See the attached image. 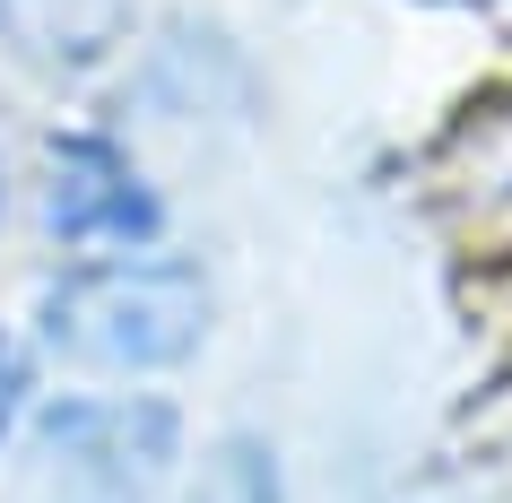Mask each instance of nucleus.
Masks as SVG:
<instances>
[{
    "label": "nucleus",
    "mask_w": 512,
    "mask_h": 503,
    "mask_svg": "<svg viewBox=\"0 0 512 503\" xmlns=\"http://www.w3.org/2000/svg\"><path fill=\"white\" fill-rule=\"evenodd\" d=\"M209 278L191 261H139V252H105L87 269H61L44 287V347L61 365L87 373H174L209 339Z\"/></svg>",
    "instance_id": "f257e3e1"
},
{
    "label": "nucleus",
    "mask_w": 512,
    "mask_h": 503,
    "mask_svg": "<svg viewBox=\"0 0 512 503\" xmlns=\"http://www.w3.org/2000/svg\"><path fill=\"white\" fill-rule=\"evenodd\" d=\"M183 417L165 399L70 391L18 451V503H165Z\"/></svg>",
    "instance_id": "f03ea898"
},
{
    "label": "nucleus",
    "mask_w": 512,
    "mask_h": 503,
    "mask_svg": "<svg viewBox=\"0 0 512 503\" xmlns=\"http://www.w3.org/2000/svg\"><path fill=\"white\" fill-rule=\"evenodd\" d=\"M44 226L70 252H148L165 235V191L105 131H61L44 165Z\"/></svg>",
    "instance_id": "7ed1b4c3"
},
{
    "label": "nucleus",
    "mask_w": 512,
    "mask_h": 503,
    "mask_svg": "<svg viewBox=\"0 0 512 503\" xmlns=\"http://www.w3.org/2000/svg\"><path fill=\"white\" fill-rule=\"evenodd\" d=\"M139 27V0H0V53L79 79L105 53H122V35Z\"/></svg>",
    "instance_id": "20e7f679"
},
{
    "label": "nucleus",
    "mask_w": 512,
    "mask_h": 503,
    "mask_svg": "<svg viewBox=\"0 0 512 503\" xmlns=\"http://www.w3.org/2000/svg\"><path fill=\"white\" fill-rule=\"evenodd\" d=\"M165 503H287V477H278V451L261 434H226L217 451L191 460V477Z\"/></svg>",
    "instance_id": "39448f33"
},
{
    "label": "nucleus",
    "mask_w": 512,
    "mask_h": 503,
    "mask_svg": "<svg viewBox=\"0 0 512 503\" xmlns=\"http://www.w3.org/2000/svg\"><path fill=\"white\" fill-rule=\"evenodd\" d=\"M18 408H27V356H18V339L0 330V443H9V425H18Z\"/></svg>",
    "instance_id": "423d86ee"
}]
</instances>
